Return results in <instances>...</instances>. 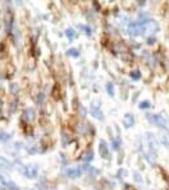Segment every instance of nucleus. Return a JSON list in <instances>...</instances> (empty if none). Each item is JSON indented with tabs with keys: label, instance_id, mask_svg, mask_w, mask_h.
<instances>
[{
	"label": "nucleus",
	"instance_id": "obj_1",
	"mask_svg": "<svg viewBox=\"0 0 169 190\" xmlns=\"http://www.w3.org/2000/svg\"><path fill=\"white\" fill-rule=\"evenodd\" d=\"M147 120H149L153 125L158 126V127H160V129H164V130H167L169 132V120L165 118L164 116H162V114H155V113L147 114Z\"/></svg>",
	"mask_w": 169,
	"mask_h": 190
},
{
	"label": "nucleus",
	"instance_id": "obj_2",
	"mask_svg": "<svg viewBox=\"0 0 169 190\" xmlns=\"http://www.w3.org/2000/svg\"><path fill=\"white\" fill-rule=\"evenodd\" d=\"M142 23V32L145 35H150V34H154L158 31V28H159V25H158L155 21L153 19H147V21H144Z\"/></svg>",
	"mask_w": 169,
	"mask_h": 190
},
{
	"label": "nucleus",
	"instance_id": "obj_3",
	"mask_svg": "<svg viewBox=\"0 0 169 190\" xmlns=\"http://www.w3.org/2000/svg\"><path fill=\"white\" fill-rule=\"evenodd\" d=\"M145 139H146V143H147V145H149V149H150L149 153L156 155L155 154L156 153V149H158V139H156V136L153 132H146Z\"/></svg>",
	"mask_w": 169,
	"mask_h": 190
},
{
	"label": "nucleus",
	"instance_id": "obj_4",
	"mask_svg": "<svg viewBox=\"0 0 169 190\" xmlns=\"http://www.w3.org/2000/svg\"><path fill=\"white\" fill-rule=\"evenodd\" d=\"M22 172H23V175H25L26 177H28V178H35V177L37 176L39 168H37V166H35V164H27V166L23 167Z\"/></svg>",
	"mask_w": 169,
	"mask_h": 190
},
{
	"label": "nucleus",
	"instance_id": "obj_5",
	"mask_svg": "<svg viewBox=\"0 0 169 190\" xmlns=\"http://www.w3.org/2000/svg\"><path fill=\"white\" fill-rule=\"evenodd\" d=\"M0 189L2 190H19V188L13 181L7 180L3 175H0Z\"/></svg>",
	"mask_w": 169,
	"mask_h": 190
},
{
	"label": "nucleus",
	"instance_id": "obj_6",
	"mask_svg": "<svg viewBox=\"0 0 169 190\" xmlns=\"http://www.w3.org/2000/svg\"><path fill=\"white\" fill-rule=\"evenodd\" d=\"M128 32L130 35L132 36H139V35H142V23L141 22H132L130 23L128 26Z\"/></svg>",
	"mask_w": 169,
	"mask_h": 190
},
{
	"label": "nucleus",
	"instance_id": "obj_7",
	"mask_svg": "<svg viewBox=\"0 0 169 190\" xmlns=\"http://www.w3.org/2000/svg\"><path fill=\"white\" fill-rule=\"evenodd\" d=\"M91 114L94 116L95 118H98V120H104V114L100 109V104L99 102H94L92 103V108H91Z\"/></svg>",
	"mask_w": 169,
	"mask_h": 190
},
{
	"label": "nucleus",
	"instance_id": "obj_8",
	"mask_svg": "<svg viewBox=\"0 0 169 190\" xmlns=\"http://www.w3.org/2000/svg\"><path fill=\"white\" fill-rule=\"evenodd\" d=\"M66 175L68 177H71V178H78L82 175V171H81V168L72 167V168H68V170H66Z\"/></svg>",
	"mask_w": 169,
	"mask_h": 190
},
{
	"label": "nucleus",
	"instance_id": "obj_9",
	"mask_svg": "<svg viewBox=\"0 0 169 190\" xmlns=\"http://www.w3.org/2000/svg\"><path fill=\"white\" fill-rule=\"evenodd\" d=\"M12 168H13V164L8 159H5L4 157L0 155V171H8V170H12Z\"/></svg>",
	"mask_w": 169,
	"mask_h": 190
},
{
	"label": "nucleus",
	"instance_id": "obj_10",
	"mask_svg": "<svg viewBox=\"0 0 169 190\" xmlns=\"http://www.w3.org/2000/svg\"><path fill=\"white\" fill-rule=\"evenodd\" d=\"M99 150H100V154L103 158H109V150H108V145L104 140L100 141V145H99Z\"/></svg>",
	"mask_w": 169,
	"mask_h": 190
},
{
	"label": "nucleus",
	"instance_id": "obj_11",
	"mask_svg": "<svg viewBox=\"0 0 169 190\" xmlns=\"http://www.w3.org/2000/svg\"><path fill=\"white\" fill-rule=\"evenodd\" d=\"M123 122H124V126H126L127 129L132 127L133 123H135V118H133V116H132L131 113H127V114H124V117H123Z\"/></svg>",
	"mask_w": 169,
	"mask_h": 190
},
{
	"label": "nucleus",
	"instance_id": "obj_12",
	"mask_svg": "<svg viewBox=\"0 0 169 190\" xmlns=\"http://www.w3.org/2000/svg\"><path fill=\"white\" fill-rule=\"evenodd\" d=\"M92 158H94V152L91 150V149H89V150H86L83 154H82V161L83 162H91L92 161Z\"/></svg>",
	"mask_w": 169,
	"mask_h": 190
},
{
	"label": "nucleus",
	"instance_id": "obj_13",
	"mask_svg": "<svg viewBox=\"0 0 169 190\" xmlns=\"http://www.w3.org/2000/svg\"><path fill=\"white\" fill-rule=\"evenodd\" d=\"M12 139V135L5 131H0V143H7Z\"/></svg>",
	"mask_w": 169,
	"mask_h": 190
},
{
	"label": "nucleus",
	"instance_id": "obj_14",
	"mask_svg": "<svg viewBox=\"0 0 169 190\" xmlns=\"http://www.w3.org/2000/svg\"><path fill=\"white\" fill-rule=\"evenodd\" d=\"M160 143L165 148H168V149H169V135L168 134H162L160 135Z\"/></svg>",
	"mask_w": 169,
	"mask_h": 190
},
{
	"label": "nucleus",
	"instance_id": "obj_15",
	"mask_svg": "<svg viewBox=\"0 0 169 190\" xmlns=\"http://www.w3.org/2000/svg\"><path fill=\"white\" fill-rule=\"evenodd\" d=\"M66 35H67V37L69 40H73V39L76 37V31L73 30V28H67L66 30Z\"/></svg>",
	"mask_w": 169,
	"mask_h": 190
},
{
	"label": "nucleus",
	"instance_id": "obj_16",
	"mask_svg": "<svg viewBox=\"0 0 169 190\" xmlns=\"http://www.w3.org/2000/svg\"><path fill=\"white\" fill-rule=\"evenodd\" d=\"M25 118H27V120L34 118V109L32 108H28V109L25 111Z\"/></svg>",
	"mask_w": 169,
	"mask_h": 190
},
{
	"label": "nucleus",
	"instance_id": "obj_17",
	"mask_svg": "<svg viewBox=\"0 0 169 190\" xmlns=\"http://www.w3.org/2000/svg\"><path fill=\"white\" fill-rule=\"evenodd\" d=\"M107 90H108V94L110 95V97H113V95H114V86H113L112 82L107 83Z\"/></svg>",
	"mask_w": 169,
	"mask_h": 190
},
{
	"label": "nucleus",
	"instance_id": "obj_18",
	"mask_svg": "<svg viewBox=\"0 0 169 190\" xmlns=\"http://www.w3.org/2000/svg\"><path fill=\"white\" fill-rule=\"evenodd\" d=\"M68 54H69V55H73V57H78L80 53H78V50H77L76 48H72V49L68 50Z\"/></svg>",
	"mask_w": 169,
	"mask_h": 190
},
{
	"label": "nucleus",
	"instance_id": "obj_19",
	"mask_svg": "<svg viewBox=\"0 0 169 190\" xmlns=\"http://www.w3.org/2000/svg\"><path fill=\"white\" fill-rule=\"evenodd\" d=\"M133 178H135V180H136L137 183H139V184H142V177H141V175H140L139 172H135Z\"/></svg>",
	"mask_w": 169,
	"mask_h": 190
},
{
	"label": "nucleus",
	"instance_id": "obj_20",
	"mask_svg": "<svg viewBox=\"0 0 169 190\" xmlns=\"http://www.w3.org/2000/svg\"><path fill=\"white\" fill-rule=\"evenodd\" d=\"M80 28L81 30H83L84 32H86L87 35H91V28L89 27V26H84V25H80Z\"/></svg>",
	"mask_w": 169,
	"mask_h": 190
},
{
	"label": "nucleus",
	"instance_id": "obj_21",
	"mask_svg": "<svg viewBox=\"0 0 169 190\" xmlns=\"http://www.w3.org/2000/svg\"><path fill=\"white\" fill-rule=\"evenodd\" d=\"M131 77L135 78V80H139V78L141 77V75H140V72H139V71H133V72L131 73Z\"/></svg>",
	"mask_w": 169,
	"mask_h": 190
},
{
	"label": "nucleus",
	"instance_id": "obj_22",
	"mask_svg": "<svg viewBox=\"0 0 169 190\" xmlns=\"http://www.w3.org/2000/svg\"><path fill=\"white\" fill-rule=\"evenodd\" d=\"M119 144H121L119 140H113V149H115V150L119 149V146H121Z\"/></svg>",
	"mask_w": 169,
	"mask_h": 190
},
{
	"label": "nucleus",
	"instance_id": "obj_23",
	"mask_svg": "<svg viewBox=\"0 0 169 190\" xmlns=\"http://www.w3.org/2000/svg\"><path fill=\"white\" fill-rule=\"evenodd\" d=\"M149 107H150V103L147 102V100H146V102H142V103L140 104V108H141V109H144V108H149Z\"/></svg>",
	"mask_w": 169,
	"mask_h": 190
},
{
	"label": "nucleus",
	"instance_id": "obj_24",
	"mask_svg": "<svg viewBox=\"0 0 169 190\" xmlns=\"http://www.w3.org/2000/svg\"><path fill=\"white\" fill-rule=\"evenodd\" d=\"M154 41H155V40H154L153 37H150V39H149V41H147V44H154Z\"/></svg>",
	"mask_w": 169,
	"mask_h": 190
}]
</instances>
